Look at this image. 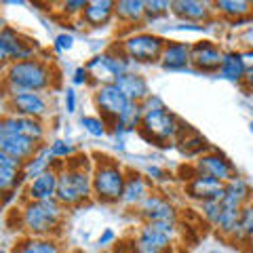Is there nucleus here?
<instances>
[{
	"label": "nucleus",
	"mask_w": 253,
	"mask_h": 253,
	"mask_svg": "<svg viewBox=\"0 0 253 253\" xmlns=\"http://www.w3.org/2000/svg\"><path fill=\"white\" fill-rule=\"evenodd\" d=\"M146 177L152 181H165L167 179V173H165V169H161V167H156V165H152V167H148L146 169Z\"/></svg>",
	"instance_id": "ea45409f"
},
{
	"label": "nucleus",
	"mask_w": 253,
	"mask_h": 253,
	"mask_svg": "<svg viewBox=\"0 0 253 253\" xmlns=\"http://www.w3.org/2000/svg\"><path fill=\"white\" fill-rule=\"evenodd\" d=\"M51 152L55 156V161H59V158H68L70 161L72 156H76V146L68 139H55L51 144Z\"/></svg>",
	"instance_id": "f704fd0d"
},
{
	"label": "nucleus",
	"mask_w": 253,
	"mask_h": 253,
	"mask_svg": "<svg viewBox=\"0 0 253 253\" xmlns=\"http://www.w3.org/2000/svg\"><path fill=\"white\" fill-rule=\"evenodd\" d=\"M247 68H249V63L245 61L243 51H226L224 61H221V68H219L217 74L221 78H226V81L243 83L245 74H247Z\"/></svg>",
	"instance_id": "393cba45"
},
{
	"label": "nucleus",
	"mask_w": 253,
	"mask_h": 253,
	"mask_svg": "<svg viewBox=\"0 0 253 253\" xmlns=\"http://www.w3.org/2000/svg\"><path fill=\"white\" fill-rule=\"evenodd\" d=\"M221 61H224V51L213 41H201L192 44V66L199 72H219Z\"/></svg>",
	"instance_id": "a211bd4d"
},
{
	"label": "nucleus",
	"mask_w": 253,
	"mask_h": 253,
	"mask_svg": "<svg viewBox=\"0 0 253 253\" xmlns=\"http://www.w3.org/2000/svg\"><path fill=\"white\" fill-rule=\"evenodd\" d=\"M2 253H6V251H2Z\"/></svg>",
	"instance_id": "8fccbe9b"
},
{
	"label": "nucleus",
	"mask_w": 253,
	"mask_h": 253,
	"mask_svg": "<svg viewBox=\"0 0 253 253\" xmlns=\"http://www.w3.org/2000/svg\"><path fill=\"white\" fill-rule=\"evenodd\" d=\"M116 46L131 63H156L163 57L167 41L152 32H133L118 41Z\"/></svg>",
	"instance_id": "423d86ee"
},
{
	"label": "nucleus",
	"mask_w": 253,
	"mask_h": 253,
	"mask_svg": "<svg viewBox=\"0 0 253 253\" xmlns=\"http://www.w3.org/2000/svg\"><path fill=\"white\" fill-rule=\"evenodd\" d=\"M66 219V207L57 201H26L19 209V226L28 236H55Z\"/></svg>",
	"instance_id": "20e7f679"
},
{
	"label": "nucleus",
	"mask_w": 253,
	"mask_h": 253,
	"mask_svg": "<svg viewBox=\"0 0 253 253\" xmlns=\"http://www.w3.org/2000/svg\"><path fill=\"white\" fill-rule=\"evenodd\" d=\"M213 11L219 13L221 17L230 19L232 23H239L251 17L253 6L249 0H217V2H213Z\"/></svg>",
	"instance_id": "bb28decb"
},
{
	"label": "nucleus",
	"mask_w": 253,
	"mask_h": 253,
	"mask_svg": "<svg viewBox=\"0 0 253 253\" xmlns=\"http://www.w3.org/2000/svg\"><path fill=\"white\" fill-rule=\"evenodd\" d=\"M161 66L165 70H184L188 66H192V44L171 41L167 42L161 57Z\"/></svg>",
	"instance_id": "4be33fe9"
},
{
	"label": "nucleus",
	"mask_w": 253,
	"mask_h": 253,
	"mask_svg": "<svg viewBox=\"0 0 253 253\" xmlns=\"http://www.w3.org/2000/svg\"><path fill=\"white\" fill-rule=\"evenodd\" d=\"M207 253H221V251H207Z\"/></svg>",
	"instance_id": "de8ad7c7"
},
{
	"label": "nucleus",
	"mask_w": 253,
	"mask_h": 253,
	"mask_svg": "<svg viewBox=\"0 0 253 253\" xmlns=\"http://www.w3.org/2000/svg\"><path fill=\"white\" fill-rule=\"evenodd\" d=\"M81 125L84 126V131L93 137H106L108 135V123L101 116H83Z\"/></svg>",
	"instance_id": "473e14b6"
},
{
	"label": "nucleus",
	"mask_w": 253,
	"mask_h": 253,
	"mask_svg": "<svg viewBox=\"0 0 253 253\" xmlns=\"http://www.w3.org/2000/svg\"><path fill=\"white\" fill-rule=\"evenodd\" d=\"M34 57H36V44L28 36H23L19 30L11 26H4L0 30V59H2L4 66Z\"/></svg>",
	"instance_id": "1a4fd4ad"
},
{
	"label": "nucleus",
	"mask_w": 253,
	"mask_h": 253,
	"mask_svg": "<svg viewBox=\"0 0 253 253\" xmlns=\"http://www.w3.org/2000/svg\"><path fill=\"white\" fill-rule=\"evenodd\" d=\"M173 9V2H167V0H148L146 2V15L148 19H158L163 15H167Z\"/></svg>",
	"instance_id": "c9c22d12"
},
{
	"label": "nucleus",
	"mask_w": 253,
	"mask_h": 253,
	"mask_svg": "<svg viewBox=\"0 0 253 253\" xmlns=\"http://www.w3.org/2000/svg\"><path fill=\"white\" fill-rule=\"evenodd\" d=\"M152 192H154L152 181H150L144 173L126 171V184H125V190H123L121 205L123 207H129V209H137Z\"/></svg>",
	"instance_id": "f3484780"
},
{
	"label": "nucleus",
	"mask_w": 253,
	"mask_h": 253,
	"mask_svg": "<svg viewBox=\"0 0 253 253\" xmlns=\"http://www.w3.org/2000/svg\"><path fill=\"white\" fill-rule=\"evenodd\" d=\"M144 121L139 126V135L154 146H169L188 129V125L177 114L165 106V101L158 95H150L146 101H141Z\"/></svg>",
	"instance_id": "f257e3e1"
},
{
	"label": "nucleus",
	"mask_w": 253,
	"mask_h": 253,
	"mask_svg": "<svg viewBox=\"0 0 253 253\" xmlns=\"http://www.w3.org/2000/svg\"><path fill=\"white\" fill-rule=\"evenodd\" d=\"M93 99H95V106H97V110H99V116L112 126L118 123V118H121V114L125 112V108L129 106L126 95L118 89L116 84L97 86Z\"/></svg>",
	"instance_id": "9b49d317"
},
{
	"label": "nucleus",
	"mask_w": 253,
	"mask_h": 253,
	"mask_svg": "<svg viewBox=\"0 0 253 253\" xmlns=\"http://www.w3.org/2000/svg\"><path fill=\"white\" fill-rule=\"evenodd\" d=\"M74 46V36L72 34H68V32H63V34H57L55 36V41H53V49L57 51V53H66L70 51Z\"/></svg>",
	"instance_id": "58836bf2"
},
{
	"label": "nucleus",
	"mask_w": 253,
	"mask_h": 253,
	"mask_svg": "<svg viewBox=\"0 0 253 253\" xmlns=\"http://www.w3.org/2000/svg\"><path fill=\"white\" fill-rule=\"evenodd\" d=\"M116 253H135V251H133L131 247H126V249H121V251H116Z\"/></svg>",
	"instance_id": "a18cd8bd"
},
{
	"label": "nucleus",
	"mask_w": 253,
	"mask_h": 253,
	"mask_svg": "<svg viewBox=\"0 0 253 253\" xmlns=\"http://www.w3.org/2000/svg\"><path fill=\"white\" fill-rule=\"evenodd\" d=\"M15 253H63L61 245L53 236H26L17 247Z\"/></svg>",
	"instance_id": "c756f323"
},
{
	"label": "nucleus",
	"mask_w": 253,
	"mask_h": 253,
	"mask_svg": "<svg viewBox=\"0 0 253 253\" xmlns=\"http://www.w3.org/2000/svg\"><path fill=\"white\" fill-rule=\"evenodd\" d=\"M224 188H226L224 181L213 179L209 175H203V173H192V177L186 179L184 194L190 201L203 205V203H209V201H221Z\"/></svg>",
	"instance_id": "4468645a"
},
{
	"label": "nucleus",
	"mask_w": 253,
	"mask_h": 253,
	"mask_svg": "<svg viewBox=\"0 0 253 253\" xmlns=\"http://www.w3.org/2000/svg\"><path fill=\"white\" fill-rule=\"evenodd\" d=\"M55 156L51 152V146H42L41 150H38V154L34 158H30V161L23 165V179L26 181H32L36 179L38 175H42V173L51 171L55 167Z\"/></svg>",
	"instance_id": "cd10ccee"
},
{
	"label": "nucleus",
	"mask_w": 253,
	"mask_h": 253,
	"mask_svg": "<svg viewBox=\"0 0 253 253\" xmlns=\"http://www.w3.org/2000/svg\"><path fill=\"white\" fill-rule=\"evenodd\" d=\"M23 163L0 152V190L2 194L17 192V188L23 184Z\"/></svg>",
	"instance_id": "412c9836"
},
{
	"label": "nucleus",
	"mask_w": 253,
	"mask_h": 253,
	"mask_svg": "<svg viewBox=\"0 0 253 253\" xmlns=\"http://www.w3.org/2000/svg\"><path fill=\"white\" fill-rule=\"evenodd\" d=\"M59 186L57 201L63 207H78V205L93 199V169L89 156H72L70 161L57 163Z\"/></svg>",
	"instance_id": "7ed1b4c3"
},
{
	"label": "nucleus",
	"mask_w": 253,
	"mask_h": 253,
	"mask_svg": "<svg viewBox=\"0 0 253 253\" xmlns=\"http://www.w3.org/2000/svg\"><path fill=\"white\" fill-rule=\"evenodd\" d=\"M236 42L243 46V51H253V21H249L239 34H236Z\"/></svg>",
	"instance_id": "4c0bfd02"
},
{
	"label": "nucleus",
	"mask_w": 253,
	"mask_h": 253,
	"mask_svg": "<svg viewBox=\"0 0 253 253\" xmlns=\"http://www.w3.org/2000/svg\"><path fill=\"white\" fill-rule=\"evenodd\" d=\"M84 68L91 76V83H95L97 86H104V84H114L123 74L131 72V61L114 44L108 51L89 59V63Z\"/></svg>",
	"instance_id": "0eeeda50"
},
{
	"label": "nucleus",
	"mask_w": 253,
	"mask_h": 253,
	"mask_svg": "<svg viewBox=\"0 0 253 253\" xmlns=\"http://www.w3.org/2000/svg\"><path fill=\"white\" fill-rule=\"evenodd\" d=\"M44 144H38V141L23 137V135H15V133H0V152L15 158L26 165L30 158H34L38 154Z\"/></svg>",
	"instance_id": "dca6fc26"
},
{
	"label": "nucleus",
	"mask_w": 253,
	"mask_h": 253,
	"mask_svg": "<svg viewBox=\"0 0 253 253\" xmlns=\"http://www.w3.org/2000/svg\"><path fill=\"white\" fill-rule=\"evenodd\" d=\"M175 234L177 224H169V221L144 224L133 239L131 249L135 253H171Z\"/></svg>",
	"instance_id": "6e6552de"
},
{
	"label": "nucleus",
	"mask_w": 253,
	"mask_h": 253,
	"mask_svg": "<svg viewBox=\"0 0 253 253\" xmlns=\"http://www.w3.org/2000/svg\"><path fill=\"white\" fill-rule=\"evenodd\" d=\"M241 84H243L245 91H251V93H253V66L247 68V74H245V78H243Z\"/></svg>",
	"instance_id": "37998d69"
},
{
	"label": "nucleus",
	"mask_w": 253,
	"mask_h": 253,
	"mask_svg": "<svg viewBox=\"0 0 253 253\" xmlns=\"http://www.w3.org/2000/svg\"><path fill=\"white\" fill-rule=\"evenodd\" d=\"M114 13H116V2H112V0H93V2H86V9L81 21L89 28H104L112 21Z\"/></svg>",
	"instance_id": "5701e85b"
},
{
	"label": "nucleus",
	"mask_w": 253,
	"mask_h": 253,
	"mask_svg": "<svg viewBox=\"0 0 253 253\" xmlns=\"http://www.w3.org/2000/svg\"><path fill=\"white\" fill-rule=\"evenodd\" d=\"M249 129H251V133H253V123H251V125H249Z\"/></svg>",
	"instance_id": "49530a36"
},
{
	"label": "nucleus",
	"mask_w": 253,
	"mask_h": 253,
	"mask_svg": "<svg viewBox=\"0 0 253 253\" xmlns=\"http://www.w3.org/2000/svg\"><path fill=\"white\" fill-rule=\"evenodd\" d=\"M72 83L74 84H89L91 83V76H89V72H86V68H76L74 70Z\"/></svg>",
	"instance_id": "a19ab883"
},
{
	"label": "nucleus",
	"mask_w": 253,
	"mask_h": 253,
	"mask_svg": "<svg viewBox=\"0 0 253 253\" xmlns=\"http://www.w3.org/2000/svg\"><path fill=\"white\" fill-rule=\"evenodd\" d=\"M114 17L125 26H139L148 19L146 2H141V0H118Z\"/></svg>",
	"instance_id": "a878e982"
},
{
	"label": "nucleus",
	"mask_w": 253,
	"mask_h": 253,
	"mask_svg": "<svg viewBox=\"0 0 253 253\" xmlns=\"http://www.w3.org/2000/svg\"><path fill=\"white\" fill-rule=\"evenodd\" d=\"M221 201L228 203V205H236V207H245L247 203L253 201L251 186L243 177H234L232 181H228V184H226Z\"/></svg>",
	"instance_id": "c85d7f7f"
},
{
	"label": "nucleus",
	"mask_w": 253,
	"mask_h": 253,
	"mask_svg": "<svg viewBox=\"0 0 253 253\" xmlns=\"http://www.w3.org/2000/svg\"><path fill=\"white\" fill-rule=\"evenodd\" d=\"M66 110L70 114L76 112V91L74 89H68L66 91Z\"/></svg>",
	"instance_id": "79ce46f5"
},
{
	"label": "nucleus",
	"mask_w": 253,
	"mask_h": 253,
	"mask_svg": "<svg viewBox=\"0 0 253 253\" xmlns=\"http://www.w3.org/2000/svg\"><path fill=\"white\" fill-rule=\"evenodd\" d=\"M213 2H201V0H175L171 13L181 19V23H207L215 11L211 9Z\"/></svg>",
	"instance_id": "aec40b11"
},
{
	"label": "nucleus",
	"mask_w": 253,
	"mask_h": 253,
	"mask_svg": "<svg viewBox=\"0 0 253 253\" xmlns=\"http://www.w3.org/2000/svg\"><path fill=\"white\" fill-rule=\"evenodd\" d=\"M230 243L239 245V247L253 249V201L243 207L241 219H239V228H236V234L232 236Z\"/></svg>",
	"instance_id": "7c9ffc66"
},
{
	"label": "nucleus",
	"mask_w": 253,
	"mask_h": 253,
	"mask_svg": "<svg viewBox=\"0 0 253 253\" xmlns=\"http://www.w3.org/2000/svg\"><path fill=\"white\" fill-rule=\"evenodd\" d=\"M177 144H179V150L184 152L186 156H203L205 152H209V144H207V139H205L201 133H196L194 129H188L181 133L179 139H177Z\"/></svg>",
	"instance_id": "2f4dec72"
},
{
	"label": "nucleus",
	"mask_w": 253,
	"mask_h": 253,
	"mask_svg": "<svg viewBox=\"0 0 253 253\" xmlns=\"http://www.w3.org/2000/svg\"><path fill=\"white\" fill-rule=\"evenodd\" d=\"M86 9L84 0H70V2H61V13L68 17H83V13Z\"/></svg>",
	"instance_id": "e433bc0d"
},
{
	"label": "nucleus",
	"mask_w": 253,
	"mask_h": 253,
	"mask_svg": "<svg viewBox=\"0 0 253 253\" xmlns=\"http://www.w3.org/2000/svg\"><path fill=\"white\" fill-rule=\"evenodd\" d=\"M4 112L19 114V116H30V118H42L49 116L51 106L44 93H9L4 95Z\"/></svg>",
	"instance_id": "9d476101"
},
{
	"label": "nucleus",
	"mask_w": 253,
	"mask_h": 253,
	"mask_svg": "<svg viewBox=\"0 0 253 253\" xmlns=\"http://www.w3.org/2000/svg\"><path fill=\"white\" fill-rule=\"evenodd\" d=\"M112 241H114V232L112 230H106L104 236H99V245H101V247L108 245V243H112Z\"/></svg>",
	"instance_id": "c03bdc74"
},
{
	"label": "nucleus",
	"mask_w": 253,
	"mask_h": 253,
	"mask_svg": "<svg viewBox=\"0 0 253 253\" xmlns=\"http://www.w3.org/2000/svg\"><path fill=\"white\" fill-rule=\"evenodd\" d=\"M126 169L112 158H101L93 167V199L104 205H121Z\"/></svg>",
	"instance_id": "39448f33"
},
{
	"label": "nucleus",
	"mask_w": 253,
	"mask_h": 253,
	"mask_svg": "<svg viewBox=\"0 0 253 253\" xmlns=\"http://www.w3.org/2000/svg\"><path fill=\"white\" fill-rule=\"evenodd\" d=\"M114 84L126 95V99L135 101V104H141V101H146L150 95H152V93H150L148 81L141 74H137V72H126V74H123Z\"/></svg>",
	"instance_id": "b1692460"
},
{
	"label": "nucleus",
	"mask_w": 253,
	"mask_h": 253,
	"mask_svg": "<svg viewBox=\"0 0 253 253\" xmlns=\"http://www.w3.org/2000/svg\"><path fill=\"white\" fill-rule=\"evenodd\" d=\"M4 95L9 93H44L57 86V72L53 63L42 57L17 61L11 66H4V78H2Z\"/></svg>",
	"instance_id": "f03ea898"
},
{
	"label": "nucleus",
	"mask_w": 253,
	"mask_h": 253,
	"mask_svg": "<svg viewBox=\"0 0 253 253\" xmlns=\"http://www.w3.org/2000/svg\"><path fill=\"white\" fill-rule=\"evenodd\" d=\"M0 133H15V135H23V137L38 141V144H44L46 126L41 118H30V116L4 112L2 121H0Z\"/></svg>",
	"instance_id": "2eb2a0df"
},
{
	"label": "nucleus",
	"mask_w": 253,
	"mask_h": 253,
	"mask_svg": "<svg viewBox=\"0 0 253 253\" xmlns=\"http://www.w3.org/2000/svg\"><path fill=\"white\" fill-rule=\"evenodd\" d=\"M251 6H253V2H251Z\"/></svg>",
	"instance_id": "09e8293b"
},
{
	"label": "nucleus",
	"mask_w": 253,
	"mask_h": 253,
	"mask_svg": "<svg viewBox=\"0 0 253 253\" xmlns=\"http://www.w3.org/2000/svg\"><path fill=\"white\" fill-rule=\"evenodd\" d=\"M201 215L205 217L209 226L215 228L217 221H219V215H221V201H209V203H203L201 205Z\"/></svg>",
	"instance_id": "72a5a7b5"
},
{
	"label": "nucleus",
	"mask_w": 253,
	"mask_h": 253,
	"mask_svg": "<svg viewBox=\"0 0 253 253\" xmlns=\"http://www.w3.org/2000/svg\"><path fill=\"white\" fill-rule=\"evenodd\" d=\"M192 169H194V173H203V175L219 179V181H224V184L232 181L234 177H239L234 163L226 154L217 152V150H209V152H205L203 156H199L194 161Z\"/></svg>",
	"instance_id": "f8f14e48"
},
{
	"label": "nucleus",
	"mask_w": 253,
	"mask_h": 253,
	"mask_svg": "<svg viewBox=\"0 0 253 253\" xmlns=\"http://www.w3.org/2000/svg\"><path fill=\"white\" fill-rule=\"evenodd\" d=\"M137 215L144 219V224H156V221L177 224L179 211H177L175 205L169 201V196H165V194L154 190V192L137 207Z\"/></svg>",
	"instance_id": "ddd939ff"
},
{
	"label": "nucleus",
	"mask_w": 253,
	"mask_h": 253,
	"mask_svg": "<svg viewBox=\"0 0 253 253\" xmlns=\"http://www.w3.org/2000/svg\"><path fill=\"white\" fill-rule=\"evenodd\" d=\"M57 186H59V171L57 165L51 169L38 175L36 179L28 181L26 188V199L28 201H53L57 199Z\"/></svg>",
	"instance_id": "6ab92c4d"
}]
</instances>
